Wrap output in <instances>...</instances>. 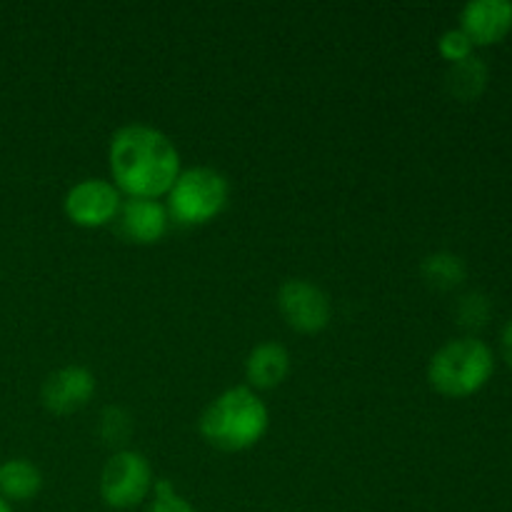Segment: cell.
<instances>
[{
    "label": "cell",
    "mask_w": 512,
    "mask_h": 512,
    "mask_svg": "<svg viewBox=\"0 0 512 512\" xmlns=\"http://www.w3.org/2000/svg\"><path fill=\"white\" fill-rule=\"evenodd\" d=\"M115 188L130 198L158 200L180 175V153L173 140L153 125L130 123L113 133L108 148Z\"/></svg>",
    "instance_id": "1"
},
{
    "label": "cell",
    "mask_w": 512,
    "mask_h": 512,
    "mask_svg": "<svg viewBox=\"0 0 512 512\" xmlns=\"http://www.w3.org/2000/svg\"><path fill=\"white\" fill-rule=\"evenodd\" d=\"M270 415L253 388H228L220 393L198 420V430L213 448L240 453L263 440Z\"/></svg>",
    "instance_id": "2"
},
{
    "label": "cell",
    "mask_w": 512,
    "mask_h": 512,
    "mask_svg": "<svg viewBox=\"0 0 512 512\" xmlns=\"http://www.w3.org/2000/svg\"><path fill=\"white\" fill-rule=\"evenodd\" d=\"M493 350L478 338H455L435 350L428 363V380L445 398H468L493 378Z\"/></svg>",
    "instance_id": "3"
},
{
    "label": "cell",
    "mask_w": 512,
    "mask_h": 512,
    "mask_svg": "<svg viewBox=\"0 0 512 512\" xmlns=\"http://www.w3.org/2000/svg\"><path fill=\"white\" fill-rule=\"evenodd\" d=\"M230 185L215 168L180 170L168 193V210L178 223L203 225L220 215L228 205Z\"/></svg>",
    "instance_id": "4"
},
{
    "label": "cell",
    "mask_w": 512,
    "mask_h": 512,
    "mask_svg": "<svg viewBox=\"0 0 512 512\" xmlns=\"http://www.w3.org/2000/svg\"><path fill=\"white\" fill-rule=\"evenodd\" d=\"M153 468L138 450H120L100 473V498L113 510H130L153 490Z\"/></svg>",
    "instance_id": "5"
},
{
    "label": "cell",
    "mask_w": 512,
    "mask_h": 512,
    "mask_svg": "<svg viewBox=\"0 0 512 512\" xmlns=\"http://www.w3.org/2000/svg\"><path fill=\"white\" fill-rule=\"evenodd\" d=\"M278 310L285 323L298 333H320L328 328L333 305H330L328 293L308 280H285L278 290Z\"/></svg>",
    "instance_id": "6"
},
{
    "label": "cell",
    "mask_w": 512,
    "mask_h": 512,
    "mask_svg": "<svg viewBox=\"0 0 512 512\" xmlns=\"http://www.w3.org/2000/svg\"><path fill=\"white\" fill-rule=\"evenodd\" d=\"M123 195L110 180L88 178L75 183L65 195V215L80 228H103L118 218Z\"/></svg>",
    "instance_id": "7"
},
{
    "label": "cell",
    "mask_w": 512,
    "mask_h": 512,
    "mask_svg": "<svg viewBox=\"0 0 512 512\" xmlns=\"http://www.w3.org/2000/svg\"><path fill=\"white\" fill-rule=\"evenodd\" d=\"M95 393V375L83 365H65L43 380L40 400L53 415H70L85 408Z\"/></svg>",
    "instance_id": "8"
},
{
    "label": "cell",
    "mask_w": 512,
    "mask_h": 512,
    "mask_svg": "<svg viewBox=\"0 0 512 512\" xmlns=\"http://www.w3.org/2000/svg\"><path fill=\"white\" fill-rule=\"evenodd\" d=\"M460 23L473 45H493L510 33L512 3L510 0H470L460 13Z\"/></svg>",
    "instance_id": "9"
},
{
    "label": "cell",
    "mask_w": 512,
    "mask_h": 512,
    "mask_svg": "<svg viewBox=\"0 0 512 512\" xmlns=\"http://www.w3.org/2000/svg\"><path fill=\"white\" fill-rule=\"evenodd\" d=\"M120 233L130 240V243L150 245L163 240L168 233V210L160 205L158 200L150 198H128L120 205Z\"/></svg>",
    "instance_id": "10"
},
{
    "label": "cell",
    "mask_w": 512,
    "mask_h": 512,
    "mask_svg": "<svg viewBox=\"0 0 512 512\" xmlns=\"http://www.w3.org/2000/svg\"><path fill=\"white\" fill-rule=\"evenodd\" d=\"M290 373V355L280 343H260L245 360V378L253 388H278Z\"/></svg>",
    "instance_id": "11"
},
{
    "label": "cell",
    "mask_w": 512,
    "mask_h": 512,
    "mask_svg": "<svg viewBox=\"0 0 512 512\" xmlns=\"http://www.w3.org/2000/svg\"><path fill=\"white\" fill-rule=\"evenodd\" d=\"M43 488V473L30 460L15 458L0 465V498L25 503L33 500Z\"/></svg>",
    "instance_id": "12"
},
{
    "label": "cell",
    "mask_w": 512,
    "mask_h": 512,
    "mask_svg": "<svg viewBox=\"0 0 512 512\" xmlns=\"http://www.w3.org/2000/svg\"><path fill=\"white\" fill-rule=\"evenodd\" d=\"M448 90L458 100H475L488 85V65L478 58V55H470V58L453 63L448 70Z\"/></svg>",
    "instance_id": "13"
},
{
    "label": "cell",
    "mask_w": 512,
    "mask_h": 512,
    "mask_svg": "<svg viewBox=\"0 0 512 512\" xmlns=\"http://www.w3.org/2000/svg\"><path fill=\"white\" fill-rule=\"evenodd\" d=\"M420 273H423V278L428 280L433 288L450 290V288H455V285L463 283L468 270H465L463 258H458V255L435 253V255H428V258L423 260V265H420Z\"/></svg>",
    "instance_id": "14"
},
{
    "label": "cell",
    "mask_w": 512,
    "mask_h": 512,
    "mask_svg": "<svg viewBox=\"0 0 512 512\" xmlns=\"http://www.w3.org/2000/svg\"><path fill=\"white\" fill-rule=\"evenodd\" d=\"M133 423H130V415L120 408H105L100 415V438L108 445H120L128 440Z\"/></svg>",
    "instance_id": "15"
},
{
    "label": "cell",
    "mask_w": 512,
    "mask_h": 512,
    "mask_svg": "<svg viewBox=\"0 0 512 512\" xmlns=\"http://www.w3.org/2000/svg\"><path fill=\"white\" fill-rule=\"evenodd\" d=\"M153 493L155 498L153 503L148 505V512H195L193 505H190L183 495L175 493L170 480H155Z\"/></svg>",
    "instance_id": "16"
},
{
    "label": "cell",
    "mask_w": 512,
    "mask_h": 512,
    "mask_svg": "<svg viewBox=\"0 0 512 512\" xmlns=\"http://www.w3.org/2000/svg\"><path fill=\"white\" fill-rule=\"evenodd\" d=\"M473 40L465 35L463 28H453V30H445L438 40V50L445 60L450 63H460V60L470 58L473 55Z\"/></svg>",
    "instance_id": "17"
},
{
    "label": "cell",
    "mask_w": 512,
    "mask_h": 512,
    "mask_svg": "<svg viewBox=\"0 0 512 512\" xmlns=\"http://www.w3.org/2000/svg\"><path fill=\"white\" fill-rule=\"evenodd\" d=\"M458 318H460V323L468 325V328H480V325H485L490 318L488 298L480 293L465 295L458 305Z\"/></svg>",
    "instance_id": "18"
},
{
    "label": "cell",
    "mask_w": 512,
    "mask_h": 512,
    "mask_svg": "<svg viewBox=\"0 0 512 512\" xmlns=\"http://www.w3.org/2000/svg\"><path fill=\"white\" fill-rule=\"evenodd\" d=\"M503 353H505V360H508L512 368V320L503 330Z\"/></svg>",
    "instance_id": "19"
},
{
    "label": "cell",
    "mask_w": 512,
    "mask_h": 512,
    "mask_svg": "<svg viewBox=\"0 0 512 512\" xmlns=\"http://www.w3.org/2000/svg\"><path fill=\"white\" fill-rule=\"evenodd\" d=\"M0 512H13V508H10V503H8V500H3V498H0Z\"/></svg>",
    "instance_id": "20"
}]
</instances>
